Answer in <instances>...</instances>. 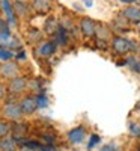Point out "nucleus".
Returning <instances> with one entry per match:
<instances>
[{"label":"nucleus","mask_w":140,"mask_h":151,"mask_svg":"<svg viewBox=\"0 0 140 151\" xmlns=\"http://www.w3.org/2000/svg\"><path fill=\"white\" fill-rule=\"evenodd\" d=\"M3 115L9 119H20L23 116V110L20 107V103H15V101H8L3 107Z\"/></svg>","instance_id":"4"},{"label":"nucleus","mask_w":140,"mask_h":151,"mask_svg":"<svg viewBox=\"0 0 140 151\" xmlns=\"http://www.w3.org/2000/svg\"><path fill=\"white\" fill-rule=\"evenodd\" d=\"M38 151H56V148H54V147H51V145H47V147L41 145V148L38 150Z\"/></svg>","instance_id":"26"},{"label":"nucleus","mask_w":140,"mask_h":151,"mask_svg":"<svg viewBox=\"0 0 140 151\" xmlns=\"http://www.w3.org/2000/svg\"><path fill=\"white\" fill-rule=\"evenodd\" d=\"M9 132H11V125L5 121H0V139H2V137H6L9 134Z\"/></svg>","instance_id":"20"},{"label":"nucleus","mask_w":140,"mask_h":151,"mask_svg":"<svg viewBox=\"0 0 140 151\" xmlns=\"http://www.w3.org/2000/svg\"><path fill=\"white\" fill-rule=\"evenodd\" d=\"M81 2H83L87 8H92V5H94V0H81Z\"/></svg>","instance_id":"28"},{"label":"nucleus","mask_w":140,"mask_h":151,"mask_svg":"<svg viewBox=\"0 0 140 151\" xmlns=\"http://www.w3.org/2000/svg\"><path fill=\"white\" fill-rule=\"evenodd\" d=\"M99 141H101V137H99L98 134H92V136H91V141H89V144H87V148H89V150H92Z\"/></svg>","instance_id":"21"},{"label":"nucleus","mask_w":140,"mask_h":151,"mask_svg":"<svg viewBox=\"0 0 140 151\" xmlns=\"http://www.w3.org/2000/svg\"><path fill=\"white\" fill-rule=\"evenodd\" d=\"M20 107H21L23 113H27V115L33 113V112L38 109V104H36L35 97H24L21 101H20Z\"/></svg>","instance_id":"11"},{"label":"nucleus","mask_w":140,"mask_h":151,"mask_svg":"<svg viewBox=\"0 0 140 151\" xmlns=\"http://www.w3.org/2000/svg\"><path fill=\"white\" fill-rule=\"evenodd\" d=\"M99 151H118V147L114 145V144H107V145H104L103 148H101Z\"/></svg>","instance_id":"25"},{"label":"nucleus","mask_w":140,"mask_h":151,"mask_svg":"<svg viewBox=\"0 0 140 151\" xmlns=\"http://www.w3.org/2000/svg\"><path fill=\"white\" fill-rule=\"evenodd\" d=\"M29 38H30L32 42H41L42 41V33L38 29H32L30 33H29Z\"/></svg>","instance_id":"18"},{"label":"nucleus","mask_w":140,"mask_h":151,"mask_svg":"<svg viewBox=\"0 0 140 151\" xmlns=\"http://www.w3.org/2000/svg\"><path fill=\"white\" fill-rule=\"evenodd\" d=\"M68 41H69L68 29L63 27L62 24H59V26L56 27V30H54V42H56L57 45L65 47V45H68Z\"/></svg>","instance_id":"6"},{"label":"nucleus","mask_w":140,"mask_h":151,"mask_svg":"<svg viewBox=\"0 0 140 151\" xmlns=\"http://www.w3.org/2000/svg\"><path fill=\"white\" fill-rule=\"evenodd\" d=\"M0 151H17V142L14 141V137H2Z\"/></svg>","instance_id":"15"},{"label":"nucleus","mask_w":140,"mask_h":151,"mask_svg":"<svg viewBox=\"0 0 140 151\" xmlns=\"http://www.w3.org/2000/svg\"><path fill=\"white\" fill-rule=\"evenodd\" d=\"M26 88H27V79L20 77V76L11 79V82H9V91H11V94H14V95H18L23 91H26Z\"/></svg>","instance_id":"5"},{"label":"nucleus","mask_w":140,"mask_h":151,"mask_svg":"<svg viewBox=\"0 0 140 151\" xmlns=\"http://www.w3.org/2000/svg\"><path fill=\"white\" fill-rule=\"evenodd\" d=\"M139 73H140V70H139Z\"/></svg>","instance_id":"30"},{"label":"nucleus","mask_w":140,"mask_h":151,"mask_svg":"<svg viewBox=\"0 0 140 151\" xmlns=\"http://www.w3.org/2000/svg\"><path fill=\"white\" fill-rule=\"evenodd\" d=\"M14 59H17L18 62H24L27 59V53L24 52V50H18V52L15 53V56H14Z\"/></svg>","instance_id":"22"},{"label":"nucleus","mask_w":140,"mask_h":151,"mask_svg":"<svg viewBox=\"0 0 140 151\" xmlns=\"http://www.w3.org/2000/svg\"><path fill=\"white\" fill-rule=\"evenodd\" d=\"M15 56V52L11 50L8 47H3L0 45V62H8V60H12Z\"/></svg>","instance_id":"16"},{"label":"nucleus","mask_w":140,"mask_h":151,"mask_svg":"<svg viewBox=\"0 0 140 151\" xmlns=\"http://www.w3.org/2000/svg\"><path fill=\"white\" fill-rule=\"evenodd\" d=\"M84 136H86L84 127H75V129H72V130L68 133V139H69L72 144H80V142L84 141Z\"/></svg>","instance_id":"13"},{"label":"nucleus","mask_w":140,"mask_h":151,"mask_svg":"<svg viewBox=\"0 0 140 151\" xmlns=\"http://www.w3.org/2000/svg\"><path fill=\"white\" fill-rule=\"evenodd\" d=\"M130 132L134 136H140V125L139 124H131L130 125Z\"/></svg>","instance_id":"24"},{"label":"nucleus","mask_w":140,"mask_h":151,"mask_svg":"<svg viewBox=\"0 0 140 151\" xmlns=\"http://www.w3.org/2000/svg\"><path fill=\"white\" fill-rule=\"evenodd\" d=\"M139 109H140V100H139Z\"/></svg>","instance_id":"29"},{"label":"nucleus","mask_w":140,"mask_h":151,"mask_svg":"<svg viewBox=\"0 0 140 151\" xmlns=\"http://www.w3.org/2000/svg\"><path fill=\"white\" fill-rule=\"evenodd\" d=\"M24 147H27V148H30L32 151H38V150L41 148V145L38 144V142H35V141H27V142H26V145H24Z\"/></svg>","instance_id":"23"},{"label":"nucleus","mask_w":140,"mask_h":151,"mask_svg":"<svg viewBox=\"0 0 140 151\" xmlns=\"http://www.w3.org/2000/svg\"><path fill=\"white\" fill-rule=\"evenodd\" d=\"M56 50H57V44L54 41H44V42H41L39 47H38V53L42 58H48V56L54 55Z\"/></svg>","instance_id":"9"},{"label":"nucleus","mask_w":140,"mask_h":151,"mask_svg":"<svg viewBox=\"0 0 140 151\" xmlns=\"http://www.w3.org/2000/svg\"><path fill=\"white\" fill-rule=\"evenodd\" d=\"M111 47L118 55H125L128 52H137L139 50V47L134 41H130L126 38H122V36H114L111 41Z\"/></svg>","instance_id":"1"},{"label":"nucleus","mask_w":140,"mask_h":151,"mask_svg":"<svg viewBox=\"0 0 140 151\" xmlns=\"http://www.w3.org/2000/svg\"><path fill=\"white\" fill-rule=\"evenodd\" d=\"M14 9H15L17 17H26L32 11V8L26 2H23V0H14Z\"/></svg>","instance_id":"14"},{"label":"nucleus","mask_w":140,"mask_h":151,"mask_svg":"<svg viewBox=\"0 0 140 151\" xmlns=\"http://www.w3.org/2000/svg\"><path fill=\"white\" fill-rule=\"evenodd\" d=\"M125 65H128L133 71L139 73V70H140V60H139L136 56H130V58H126V60H125Z\"/></svg>","instance_id":"17"},{"label":"nucleus","mask_w":140,"mask_h":151,"mask_svg":"<svg viewBox=\"0 0 140 151\" xmlns=\"http://www.w3.org/2000/svg\"><path fill=\"white\" fill-rule=\"evenodd\" d=\"M53 0H33L32 3V11L36 14H48L51 11Z\"/></svg>","instance_id":"7"},{"label":"nucleus","mask_w":140,"mask_h":151,"mask_svg":"<svg viewBox=\"0 0 140 151\" xmlns=\"http://www.w3.org/2000/svg\"><path fill=\"white\" fill-rule=\"evenodd\" d=\"M122 15L128 20L130 23H140V8L137 6H128V8H125L124 12H122Z\"/></svg>","instance_id":"12"},{"label":"nucleus","mask_w":140,"mask_h":151,"mask_svg":"<svg viewBox=\"0 0 140 151\" xmlns=\"http://www.w3.org/2000/svg\"><path fill=\"white\" fill-rule=\"evenodd\" d=\"M18 73H20L18 65L15 64V62H12V60L2 62V65H0V74H2V77H5V79H8V80L17 77Z\"/></svg>","instance_id":"3"},{"label":"nucleus","mask_w":140,"mask_h":151,"mask_svg":"<svg viewBox=\"0 0 140 151\" xmlns=\"http://www.w3.org/2000/svg\"><path fill=\"white\" fill-rule=\"evenodd\" d=\"M12 36H14V35H12V32H11L9 23L5 18H0V45L6 44Z\"/></svg>","instance_id":"8"},{"label":"nucleus","mask_w":140,"mask_h":151,"mask_svg":"<svg viewBox=\"0 0 140 151\" xmlns=\"http://www.w3.org/2000/svg\"><path fill=\"white\" fill-rule=\"evenodd\" d=\"M80 30L84 36H94L96 30V24L92 18H83L80 21Z\"/></svg>","instance_id":"10"},{"label":"nucleus","mask_w":140,"mask_h":151,"mask_svg":"<svg viewBox=\"0 0 140 151\" xmlns=\"http://www.w3.org/2000/svg\"><path fill=\"white\" fill-rule=\"evenodd\" d=\"M0 8H2L3 14H5V20L9 23V26L15 27L18 23V17L14 9V2L12 0H0Z\"/></svg>","instance_id":"2"},{"label":"nucleus","mask_w":140,"mask_h":151,"mask_svg":"<svg viewBox=\"0 0 140 151\" xmlns=\"http://www.w3.org/2000/svg\"><path fill=\"white\" fill-rule=\"evenodd\" d=\"M35 100H36L38 107H47V106H48V98H47V95H44V94H38V95L35 97Z\"/></svg>","instance_id":"19"},{"label":"nucleus","mask_w":140,"mask_h":151,"mask_svg":"<svg viewBox=\"0 0 140 151\" xmlns=\"http://www.w3.org/2000/svg\"><path fill=\"white\" fill-rule=\"evenodd\" d=\"M3 97H5V86H3V83H0V100Z\"/></svg>","instance_id":"27"}]
</instances>
